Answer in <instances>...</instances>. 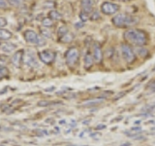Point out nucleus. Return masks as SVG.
I'll return each mask as SVG.
<instances>
[{
    "label": "nucleus",
    "instance_id": "1",
    "mask_svg": "<svg viewBox=\"0 0 155 146\" xmlns=\"http://www.w3.org/2000/svg\"><path fill=\"white\" fill-rule=\"evenodd\" d=\"M124 38L126 41L136 46L143 47L147 44V35L143 31L138 29H128L124 32Z\"/></svg>",
    "mask_w": 155,
    "mask_h": 146
},
{
    "label": "nucleus",
    "instance_id": "2",
    "mask_svg": "<svg viewBox=\"0 0 155 146\" xmlns=\"http://www.w3.org/2000/svg\"><path fill=\"white\" fill-rule=\"evenodd\" d=\"M139 18L135 16H129L126 14H118L113 18V23L117 27H129L137 24Z\"/></svg>",
    "mask_w": 155,
    "mask_h": 146
},
{
    "label": "nucleus",
    "instance_id": "3",
    "mask_svg": "<svg viewBox=\"0 0 155 146\" xmlns=\"http://www.w3.org/2000/svg\"><path fill=\"white\" fill-rule=\"evenodd\" d=\"M79 56H80V52L77 48L73 47V48L69 49V50L67 51L66 56H65L68 66H70V67L74 66L77 63L78 60H79Z\"/></svg>",
    "mask_w": 155,
    "mask_h": 146
},
{
    "label": "nucleus",
    "instance_id": "4",
    "mask_svg": "<svg viewBox=\"0 0 155 146\" xmlns=\"http://www.w3.org/2000/svg\"><path fill=\"white\" fill-rule=\"evenodd\" d=\"M121 55L128 63H132L135 61V53L129 45H126V44L121 45Z\"/></svg>",
    "mask_w": 155,
    "mask_h": 146
},
{
    "label": "nucleus",
    "instance_id": "5",
    "mask_svg": "<svg viewBox=\"0 0 155 146\" xmlns=\"http://www.w3.org/2000/svg\"><path fill=\"white\" fill-rule=\"evenodd\" d=\"M39 57H40V60L44 63L51 64L55 60V53H53L51 51H43L39 53Z\"/></svg>",
    "mask_w": 155,
    "mask_h": 146
},
{
    "label": "nucleus",
    "instance_id": "6",
    "mask_svg": "<svg viewBox=\"0 0 155 146\" xmlns=\"http://www.w3.org/2000/svg\"><path fill=\"white\" fill-rule=\"evenodd\" d=\"M118 5L114 4L111 2H104L101 5V11L106 15H111L117 12Z\"/></svg>",
    "mask_w": 155,
    "mask_h": 146
},
{
    "label": "nucleus",
    "instance_id": "7",
    "mask_svg": "<svg viewBox=\"0 0 155 146\" xmlns=\"http://www.w3.org/2000/svg\"><path fill=\"white\" fill-rule=\"evenodd\" d=\"M23 61L26 65L33 67L37 65V60L35 57V55L32 52H27L25 55L23 56Z\"/></svg>",
    "mask_w": 155,
    "mask_h": 146
},
{
    "label": "nucleus",
    "instance_id": "8",
    "mask_svg": "<svg viewBox=\"0 0 155 146\" xmlns=\"http://www.w3.org/2000/svg\"><path fill=\"white\" fill-rule=\"evenodd\" d=\"M38 38H39V35L33 30H26L24 32V39H25V41L30 43V44H37V41H38Z\"/></svg>",
    "mask_w": 155,
    "mask_h": 146
},
{
    "label": "nucleus",
    "instance_id": "9",
    "mask_svg": "<svg viewBox=\"0 0 155 146\" xmlns=\"http://www.w3.org/2000/svg\"><path fill=\"white\" fill-rule=\"evenodd\" d=\"M23 57V51H18L17 53H15L13 57H11V62L14 66H16L17 68L21 67V61Z\"/></svg>",
    "mask_w": 155,
    "mask_h": 146
},
{
    "label": "nucleus",
    "instance_id": "10",
    "mask_svg": "<svg viewBox=\"0 0 155 146\" xmlns=\"http://www.w3.org/2000/svg\"><path fill=\"white\" fill-rule=\"evenodd\" d=\"M94 1L93 0H81V11L85 12L86 14H90L93 10Z\"/></svg>",
    "mask_w": 155,
    "mask_h": 146
},
{
    "label": "nucleus",
    "instance_id": "11",
    "mask_svg": "<svg viewBox=\"0 0 155 146\" xmlns=\"http://www.w3.org/2000/svg\"><path fill=\"white\" fill-rule=\"evenodd\" d=\"M93 58L97 63H100L102 58H103V54L100 46L97 43L93 44Z\"/></svg>",
    "mask_w": 155,
    "mask_h": 146
},
{
    "label": "nucleus",
    "instance_id": "12",
    "mask_svg": "<svg viewBox=\"0 0 155 146\" xmlns=\"http://www.w3.org/2000/svg\"><path fill=\"white\" fill-rule=\"evenodd\" d=\"M0 49H1V51L4 53H11L16 50V45H14L12 43H4L1 45Z\"/></svg>",
    "mask_w": 155,
    "mask_h": 146
},
{
    "label": "nucleus",
    "instance_id": "13",
    "mask_svg": "<svg viewBox=\"0 0 155 146\" xmlns=\"http://www.w3.org/2000/svg\"><path fill=\"white\" fill-rule=\"evenodd\" d=\"M13 36V33L6 29L0 28V40H9Z\"/></svg>",
    "mask_w": 155,
    "mask_h": 146
},
{
    "label": "nucleus",
    "instance_id": "14",
    "mask_svg": "<svg viewBox=\"0 0 155 146\" xmlns=\"http://www.w3.org/2000/svg\"><path fill=\"white\" fill-rule=\"evenodd\" d=\"M93 61H94V58H93V57L91 56V54L87 53L86 55L84 56V66H85L86 69H87V68H89L92 64H93Z\"/></svg>",
    "mask_w": 155,
    "mask_h": 146
},
{
    "label": "nucleus",
    "instance_id": "15",
    "mask_svg": "<svg viewBox=\"0 0 155 146\" xmlns=\"http://www.w3.org/2000/svg\"><path fill=\"white\" fill-rule=\"evenodd\" d=\"M102 102H103V99H90V100H86V101H84V103H82V105L89 107V106H95V105H97V104H100V103H102Z\"/></svg>",
    "mask_w": 155,
    "mask_h": 146
},
{
    "label": "nucleus",
    "instance_id": "16",
    "mask_svg": "<svg viewBox=\"0 0 155 146\" xmlns=\"http://www.w3.org/2000/svg\"><path fill=\"white\" fill-rule=\"evenodd\" d=\"M142 129L140 128H133V129H131L129 131H127V133H125L126 134H127L128 136H137L139 134L142 133Z\"/></svg>",
    "mask_w": 155,
    "mask_h": 146
},
{
    "label": "nucleus",
    "instance_id": "17",
    "mask_svg": "<svg viewBox=\"0 0 155 146\" xmlns=\"http://www.w3.org/2000/svg\"><path fill=\"white\" fill-rule=\"evenodd\" d=\"M50 18L51 19H54V21H58V19H61V14L56 10H51L50 12Z\"/></svg>",
    "mask_w": 155,
    "mask_h": 146
},
{
    "label": "nucleus",
    "instance_id": "18",
    "mask_svg": "<svg viewBox=\"0 0 155 146\" xmlns=\"http://www.w3.org/2000/svg\"><path fill=\"white\" fill-rule=\"evenodd\" d=\"M73 39H74V35H73L72 33H69V32H68L67 34H65L64 36L60 38V40H61L62 42H64V43H70V42H72Z\"/></svg>",
    "mask_w": 155,
    "mask_h": 146
},
{
    "label": "nucleus",
    "instance_id": "19",
    "mask_svg": "<svg viewBox=\"0 0 155 146\" xmlns=\"http://www.w3.org/2000/svg\"><path fill=\"white\" fill-rule=\"evenodd\" d=\"M8 4L13 7H19L22 5V0H7Z\"/></svg>",
    "mask_w": 155,
    "mask_h": 146
},
{
    "label": "nucleus",
    "instance_id": "20",
    "mask_svg": "<svg viewBox=\"0 0 155 146\" xmlns=\"http://www.w3.org/2000/svg\"><path fill=\"white\" fill-rule=\"evenodd\" d=\"M42 24L45 27H51V26H52L53 22H52V19L51 18H45L42 21Z\"/></svg>",
    "mask_w": 155,
    "mask_h": 146
},
{
    "label": "nucleus",
    "instance_id": "21",
    "mask_svg": "<svg viewBox=\"0 0 155 146\" xmlns=\"http://www.w3.org/2000/svg\"><path fill=\"white\" fill-rule=\"evenodd\" d=\"M68 32V28L65 26H60L59 27V29H58V31H57V33H58V36H59L60 38L61 37H63L65 35V34H67Z\"/></svg>",
    "mask_w": 155,
    "mask_h": 146
},
{
    "label": "nucleus",
    "instance_id": "22",
    "mask_svg": "<svg viewBox=\"0 0 155 146\" xmlns=\"http://www.w3.org/2000/svg\"><path fill=\"white\" fill-rule=\"evenodd\" d=\"M8 74H9L8 68H6L5 66L0 65V79H2V78L8 76Z\"/></svg>",
    "mask_w": 155,
    "mask_h": 146
},
{
    "label": "nucleus",
    "instance_id": "23",
    "mask_svg": "<svg viewBox=\"0 0 155 146\" xmlns=\"http://www.w3.org/2000/svg\"><path fill=\"white\" fill-rule=\"evenodd\" d=\"M41 35L44 38H51V32L50 31V29L43 28V29H41Z\"/></svg>",
    "mask_w": 155,
    "mask_h": 146
},
{
    "label": "nucleus",
    "instance_id": "24",
    "mask_svg": "<svg viewBox=\"0 0 155 146\" xmlns=\"http://www.w3.org/2000/svg\"><path fill=\"white\" fill-rule=\"evenodd\" d=\"M136 52L137 54L142 57H144L145 56H147V50H145L144 48H137L136 49Z\"/></svg>",
    "mask_w": 155,
    "mask_h": 146
},
{
    "label": "nucleus",
    "instance_id": "25",
    "mask_svg": "<svg viewBox=\"0 0 155 146\" xmlns=\"http://www.w3.org/2000/svg\"><path fill=\"white\" fill-rule=\"evenodd\" d=\"M56 103H60V102H51V101H48V100H42V101L38 102V105L44 107V106H48V105H51V104H56Z\"/></svg>",
    "mask_w": 155,
    "mask_h": 146
},
{
    "label": "nucleus",
    "instance_id": "26",
    "mask_svg": "<svg viewBox=\"0 0 155 146\" xmlns=\"http://www.w3.org/2000/svg\"><path fill=\"white\" fill-rule=\"evenodd\" d=\"M80 19H81V21L82 23L86 22L87 19H88V14H86L85 12L81 11V12L80 13Z\"/></svg>",
    "mask_w": 155,
    "mask_h": 146
},
{
    "label": "nucleus",
    "instance_id": "27",
    "mask_svg": "<svg viewBox=\"0 0 155 146\" xmlns=\"http://www.w3.org/2000/svg\"><path fill=\"white\" fill-rule=\"evenodd\" d=\"M46 44V40H45V38H44L43 36H39L38 38V41H37V44L36 45L37 46H44Z\"/></svg>",
    "mask_w": 155,
    "mask_h": 146
},
{
    "label": "nucleus",
    "instance_id": "28",
    "mask_svg": "<svg viewBox=\"0 0 155 146\" xmlns=\"http://www.w3.org/2000/svg\"><path fill=\"white\" fill-rule=\"evenodd\" d=\"M7 19L6 18H3V17H0V28L5 27L7 26Z\"/></svg>",
    "mask_w": 155,
    "mask_h": 146
},
{
    "label": "nucleus",
    "instance_id": "29",
    "mask_svg": "<svg viewBox=\"0 0 155 146\" xmlns=\"http://www.w3.org/2000/svg\"><path fill=\"white\" fill-rule=\"evenodd\" d=\"M90 19H92V21H97L98 19H100V14H99V12H93L91 14V17H90Z\"/></svg>",
    "mask_w": 155,
    "mask_h": 146
},
{
    "label": "nucleus",
    "instance_id": "30",
    "mask_svg": "<svg viewBox=\"0 0 155 146\" xmlns=\"http://www.w3.org/2000/svg\"><path fill=\"white\" fill-rule=\"evenodd\" d=\"M8 7L7 0H0V9H6Z\"/></svg>",
    "mask_w": 155,
    "mask_h": 146
},
{
    "label": "nucleus",
    "instance_id": "31",
    "mask_svg": "<svg viewBox=\"0 0 155 146\" xmlns=\"http://www.w3.org/2000/svg\"><path fill=\"white\" fill-rule=\"evenodd\" d=\"M124 96V92H121V94H119V95L117 94V95H116V96L114 97V99H120V97H121V96Z\"/></svg>",
    "mask_w": 155,
    "mask_h": 146
},
{
    "label": "nucleus",
    "instance_id": "32",
    "mask_svg": "<svg viewBox=\"0 0 155 146\" xmlns=\"http://www.w3.org/2000/svg\"><path fill=\"white\" fill-rule=\"evenodd\" d=\"M91 136V137H98V139H100V137H101V134H91L90 135Z\"/></svg>",
    "mask_w": 155,
    "mask_h": 146
},
{
    "label": "nucleus",
    "instance_id": "33",
    "mask_svg": "<svg viewBox=\"0 0 155 146\" xmlns=\"http://www.w3.org/2000/svg\"><path fill=\"white\" fill-rule=\"evenodd\" d=\"M119 146H131V143L130 142H124V143H121Z\"/></svg>",
    "mask_w": 155,
    "mask_h": 146
},
{
    "label": "nucleus",
    "instance_id": "34",
    "mask_svg": "<svg viewBox=\"0 0 155 146\" xmlns=\"http://www.w3.org/2000/svg\"><path fill=\"white\" fill-rule=\"evenodd\" d=\"M150 89H151L153 92L155 91V82H153L152 84H151V86H150Z\"/></svg>",
    "mask_w": 155,
    "mask_h": 146
},
{
    "label": "nucleus",
    "instance_id": "35",
    "mask_svg": "<svg viewBox=\"0 0 155 146\" xmlns=\"http://www.w3.org/2000/svg\"><path fill=\"white\" fill-rule=\"evenodd\" d=\"M105 127H106V126H104V125H100V126H98V127H97V129H102V128L104 129Z\"/></svg>",
    "mask_w": 155,
    "mask_h": 146
},
{
    "label": "nucleus",
    "instance_id": "36",
    "mask_svg": "<svg viewBox=\"0 0 155 146\" xmlns=\"http://www.w3.org/2000/svg\"><path fill=\"white\" fill-rule=\"evenodd\" d=\"M117 1H122V2H126V1H129V0H117Z\"/></svg>",
    "mask_w": 155,
    "mask_h": 146
},
{
    "label": "nucleus",
    "instance_id": "37",
    "mask_svg": "<svg viewBox=\"0 0 155 146\" xmlns=\"http://www.w3.org/2000/svg\"><path fill=\"white\" fill-rule=\"evenodd\" d=\"M60 124H61V125L65 124V120H64V121H60Z\"/></svg>",
    "mask_w": 155,
    "mask_h": 146
},
{
    "label": "nucleus",
    "instance_id": "38",
    "mask_svg": "<svg viewBox=\"0 0 155 146\" xmlns=\"http://www.w3.org/2000/svg\"><path fill=\"white\" fill-rule=\"evenodd\" d=\"M84 146H88V145H84Z\"/></svg>",
    "mask_w": 155,
    "mask_h": 146
},
{
    "label": "nucleus",
    "instance_id": "39",
    "mask_svg": "<svg viewBox=\"0 0 155 146\" xmlns=\"http://www.w3.org/2000/svg\"><path fill=\"white\" fill-rule=\"evenodd\" d=\"M154 69H155V66H154Z\"/></svg>",
    "mask_w": 155,
    "mask_h": 146
}]
</instances>
